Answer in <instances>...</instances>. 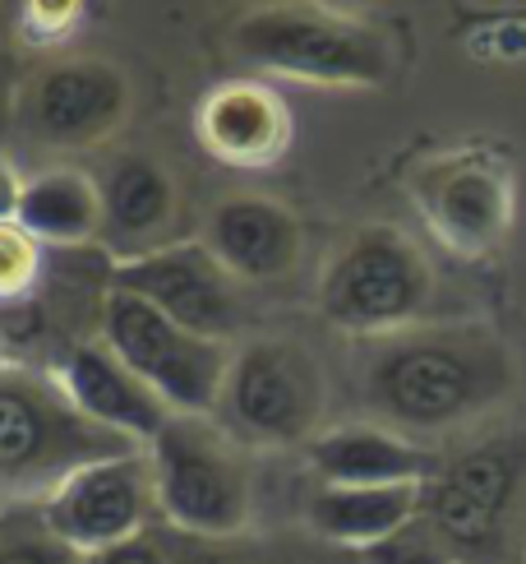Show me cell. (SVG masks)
I'll return each mask as SVG.
<instances>
[{
    "instance_id": "e0dca14e",
    "label": "cell",
    "mask_w": 526,
    "mask_h": 564,
    "mask_svg": "<svg viewBox=\"0 0 526 564\" xmlns=\"http://www.w3.org/2000/svg\"><path fill=\"white\" fill-rule=\"evenodd\" d=\"M324 486H393L439 477V458L379 426H338L309 444Z\"/></svg>"
},
{
    "instance_id": "5b68a950",
    "label": "cell",
    "mask_w": 526,
    "mask_h": 564,
    "mask_svg": "<svg viewBox=\"0 0 526 564\" xmlns=\"http://www.w3.org/2000/svg\"><path fill=\"white\" fill-rule=\"evenodd\" d=\"M102 343L149 384L176 416H204L222 403L231 357L227 343L166 319L157 305L111 288L102 301Z\"/></svg>"
},
{
    "instance_id": "cb8c5ba5",
    "label": "cell",
    "mask_w": 526,
    "mask_h": 564,
    "mask_svg": "<svg viewBox=\"0 0 526 564\" xmlns=\"http://www.w3.org/2000/svg\"><path fill=\"white\" fill-rule=\"evenodd\" d=\"M471 23H522L526 29V6H462L458 29H471Z\"/></svg>"
},
{
    "instance_id": "5bb4252c",
    "label": "cell",
    "mask_w": 526,
    "mask_h": 564,
    "mask_svg": "<svg viewBox=\"0 0 526 564\" xmlns=\"http://www.w3.org/2000/svg\"><path fill=\"white\" fill-rule=\"evenodd\" d=\"M180 191L172 172L149 153H121L102 172V246L116 264L153 254L176 227Z\"/></svg>"
},
{
    "instance_id": "3957f363",
    "label": "cell",
    "mask_w": 526,
    "mask_h": 564,
    "mask_svg": "<svg viewBox=\"0 0 526 564\" xmlns=\"http://www.w3.org/2000/svg\"><path fill=\"white\" fill-rule=\"evenodd\" d=\"M435 269L406 231L374 223L347 237L319 273V315L355 338L416 328L435 305Z\"/></svg>"
},
{
    "instance_id": "7402d4cb",
    "label": "cell",
    "mask_w": 526,
    "mask_h": 564,
    "mask_svg": "<svg viewBox=\"0 0 526 564\" xmlns=\"http://www.w3.org/2000/svg\"><path fill=\"white\" fill-rule=\"evenodd\" d=\"M37 273V241L19 223H0V296L29 292Z\"/></svg>"
},
{
    "instance_id": "6da1fadb",
    "label": "cell",
    "mask_w": 526,
    "mask_h": 564,
    "mask_svg": "<svg viewBox=\"0 0 526 564\" xmlns=\"http://www.w3.org/2000/svg\"><path fill=\"white\" fill-rule=\"evenodd\" d=\"M517 384L508 343L490 324H435L374 338L370 408L402 431H452L498 408Z\"/></svg>"
},
{
    "instance_id": "9c48e42d",
    "label": "cell",
    "mask_w": 526,
    "mask_h": 564,
    "mask_svg": "<svg viewBox=\"0 0 526 564\" xmlns=\"http://www.w3.org/2000/svg\"><path fill=\"white\" fill-rule=\"evenodd\" d=\"M130 79L111 61L65 56L33 69L19 93V130L42 149L84 153L98 149L125 126Z\"/></svg>"
},
{
    "instance_id": "52a82bcc",
    "label": "cell",
    "mask_w": 526,
    "mask_h": 564,
    "mask_svg": "<svg viewBox=\"0 0 526 564\" xmlns=\"http://www.w3.org/2000/svg\"><path fill=\"white\" fill-rule=\"evenodd\" d=\"M218 408L250 444H296L319 421L324 380L305 347L259 338L231 357Z\"/></svg>"
},
{
    "instance_id": "4fadbf2b",
    "label": "cell",
    "mask_w": 526,
    "mask_h": 564,
    "mask_svg": "<svg viewBox=\"0 0 526 564\" xmlns=\"http://www.w3.org/2000/svg\"><path fill=\"white\" fill-rule=\"evenodd\" d=\"M199 241L235 282H277L300 260V218L269 195H231L208 208Z\"/></svg>"
},
{
    "instance_id": "8992f818",
    "label": "cell",
    "mask_w": 526,
    "mask_h": 564,
    "mask_svg": "<svg viewBox=\"0 0 526 564\" xmlns=\"http://www.w3.org/2000/svg\"><path fill=\"white\" fill-rule=\"evenodd\" d=\"M153 490L166 519L189 532H231L250 509V486L227 440L204 416H172L153 440Z\"/></svg>"
},
{
    "instance_id": "7a4b0ae2",
    "label": "cell",
    "mask_w": 526,
    "mask_h": 564,
    "mask_svg": "<svg viewBox=\"0 0 526 564\" xmlns=\"http://www.w3.org/2000/svg\"><path fill=\"white\" fill-rule=\"evenodd\" d=\"M231 46L250 69L309 88H379L397 69V42L388 29L309 0L250 10L235 23Z\"/></svg>"
},
{
    "instance_id": "ba28073f",
    "label": "cell",
    "mask_w": 526,
    "mask_h": 564,
    "mask_svg": "<svg viewBox=\"0 0 526 564\" xmlns=\"http://www.w3.org/2000/svg\"><path fill=\"white\" fill-rule=\"evenodd\" d=\"M116 454H125L121 435L88 421L65 389L56 393L29 375H0V477H69L75 467Z\"/></svg>"
},
{
    "instance_id": "2e32d148",
    "label": "cell",
    "mask_w": 526,
    "mask_h": 564,
    "mask_svg": "<svg viewBox=\"0 0 526 564\" xmlns=\"http://www.w3.org/2000/svg\"><path fill=\"white\" fill-rule=\"evenodd\" d=\"M61 389L69 393V403H75L88 421H98L102 431L121 435V440H149L153 444L166 421L176 416L107 343L69 347V357L61 366Z\"/></svg>"
},
{
    "instance_id": "603a6c76",
    "label": "cell",
    "mask_w": 526,
    "mask_h": 564,
    "mask_svg": "<svg viewBox=\"0 0 526 564\" xmlns=\"http://www.w3.org/2000/svg\"><path fill=\"white\" fill-rule=\"evenodd\" d=\"M23 185H29V181L19 176V167H14V162H10L6 153H0V223H14V218H19Z\"/></svg>"
},
{
    "instance_id": "ac0fdd59",
    "label": "cell",
    "mask_w": 526,
    "mask_h": 564,
    "mask_svg": "<svg viewBox=\"0 0 526 564\" xmlns=\"http://www.w3.org/2000/svg\"><path fill=\"white\" fill-rule=\"evenodd\" d=\"M37 246H92L102 241V181L79 167H46L29 176L14 218Z\"/></svg>"
},
{
    "instance_id": "4316f807",
    "label": "cell",
    "mask_w": 526,
    "mask_h": 564,
    "mask_svg": "<svg viewBox=\"0 0 526 564\" xmlns=\"http://www.w3.org/2000/svg\"><path fill=\"white\" fill-rule=\"evenodd\" d=\"M6 23H10V0H0V33H6Z\"/></svg>"
},
{
    "instance_id": "d4e9b609",
    "label": "cell",
    "mask_w": 526,
    "mask_h": 564,
    "mask_svg": "<svg viewBox=\"0 0 526 564\" xmlns=\"http://www.w3.org/2000/svg\"><path fill=\"white\" fill-rule=\"evenodd\" d=\"M102 564H162V555L153 546H139V542H121V546H111V555Z\"/></svg>"
},
{
    "instance_id": "d6986e66",
    "label": "cell",
    "mask_w": 526,
    "mask_h": 564,
    "mask_svg": "<svg viewBox=\"0 0 526 564\" xmlns=\"http://www.w3.org/2000/svg\"><path fill=\"white\" fill-rule=\"evenodd\" d=\"M425 500V481H393V486H324L315 500V523L338 542L374 546L402 532L416 519Z\"/></svg>"
},
{
    "instance_id": "484cf974",
    "label": "cell",
    "mask_w": 526,
    "mask_h": 564,
    "mask_svg": "<svg viewBox=\"0 0 526 564\" xmlns=\"http://www.w3.org/2000/svg\"><path fill=\"white\" fill-rule=\"evenodd\" d=\"M0 564H61V560L42 546H14V551H0Z\"/></svg>"
},
{
    "instance_id": "44dd1931",
    "label": "cell",
    "mask_w": 526,
    "mask_h": 564,
    "mask_svg": "<svg viewBox=\"0 0 526 564\" xmlns=\"http://www.w3.org/2000/svg\"><path fill=\"white\" fill-rule=\"evenodd\" d=\"M88 0H19V29L33 42H61L79 29Z\"/></svg>"
},
{
    "instance_id": "ffe728a7",
    "label": "cell",
    "mask_w": 526,
    "mask_h": 564,
    "mask_svg": "<svg viewBox=\"0 0 526 564\" xmlns=\"http://www.w3.org/2000/svg\"><path fill=\"white\" fill-rule=\"evenodd\" d=\"M361 555H365V564H452L448 542L435 532V523H429V519L425 523L412 519L402 532H393V536H384V542L365 546Z\"/></svg>"
},
{
    "instance_id": "7c38bea8",
    "label": "cell",
    "mask_w": 526,
    "mask_h": 564,
    "mask_svg": "<svg viewBox=\"0 0 526 564\" xmlns=\"http://www.w3.org/2000/svg\"><path fill=\"white\" fill-rule=\"evenodd\" d=\"M195 139L227 167H273L292 149V111L263 79H222L195 107Z\"/></svg>"
},
{
    "instance_id": "8fae6325",
    "label": "cell",
    "mask_w": 526,
    "mask_h": 564,
    "mask_svg": "<svg viewBox=\"0 0 526 564\" xmlns=\"http://www.w3.org/2000/svg\"><path fill=\"white\" fill-rule=\"evenodd\" d=\"M526 467V444L522 440H494L481 449L462 454L458 463L439 467V477H429L425 505L429 523L448 546L481 551L498 542L504 528V509L513 505V490Z\"/></svg>"
},
{
    "instance_id": "277c9868",
    "label": "cell",
    "mask_w": 526,
    "mask_h": 564,
    "mask_svg": "<svg viewBox=\"0 0 526 564\" xmlns=\"http://www.w3.org/2000/svg\"><path fill=\"white\" fill-rule=\"evenodd\" d=\"M425 231L448 254L467 264H485L504 254L517 218V181L508 153L490 144H458L420 158L406 176Z\"/></svg>"
},
{
    "instance_id": "30bf717a",
    "label": "cell",
    "mask_w": 526,
    "mask_h": 564,
    "mask_svg": "<svg viewBox=\"0 0 526 564\" xmlns=\"http://www.w3.org/2000/svg\"><path fill=\"white\" fill-rule=\"evenodd\" d=\"M231 282L235 278L212 260L204 241H172L153 254H139V260L111 269V288L134 292L139 301L157 305L166 319L218 343H227L235 324H241V305H235Z\"/></svg>"
},
{
    "instance_id": "9a60e30c",
    "label": "cell",
    "mask_w": 526,
    "mask_h": 564,
    "mask_svg": "<svg viewBox=\"0 0 526 564\" xmlns=\"http://www.w3.org/2000/svg\"><path fill=\"white\" fill-rule=\"evenodd\" d=\"M143 513V467L130 454L98 458L75 467L56 500H52V532L69 546H121Z\"/></svg>"
}]
</instances>
